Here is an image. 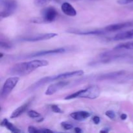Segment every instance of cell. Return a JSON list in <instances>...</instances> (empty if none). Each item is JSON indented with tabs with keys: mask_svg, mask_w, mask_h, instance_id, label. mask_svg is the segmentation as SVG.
Listing matches in <instances>:
<instances>
[{
	"mask_svg": "<svg viewBox=\"0 0 133 133\" xmlns=\"http://www.w3.org/2000/svg\"><path fill=\"white\" fill-rule=\"evenodd\" d=\"M49 62L45 60H33L14 64L9 69L8 74L14 76H25L35 70L48 66Z\"/></svg>",
	"mask_w": 133,
	"mask_h": 133,
	"instance_id": "obj_1",
	"label": "cell"
},
{
	"mask_svg": "<svg viewBox=\"0 0 133 133\" xmlns=\"http://www.w3.org/2000/svg\"><path fill=\"white\" fill-rule=\"evenodd\" d=\"M84 72L83 70H76L74 71H69V72H65L63 74H60L56 75H51V76L45 77L42 78L38 81L37 82L31 86L28 89L30 92L35 91L36 90L38 89L42 86L48 84V83H51V82L55 81H61L64 80L66 79H70V78L74 77H79L82 76L84 75Z\"/></svg>",
	"mask_w": 133,
	"mask_h": 133,
	"instance_id": "obj_2",
	"label": "cell"
},
{
	"mask_svg": "<svg viewBox=\"0 0 133 133\" xmlns=\"http://www.w3.org/2000/svg\"><path fill=\"white\" fill-rule=\"evenodd\" d=\"M101 90L98 86L94 85L88 87L84 89L80 90L77 92L73 93L72 94L66 96L65 100L74 99L77 98H86L90 99H94L99 96Z\"/></svg>",
	"mask_w": 133,
	"mask_h": 133,
	"instance_id": "obj_3",
	"label": "cell"
},
{
	"mask_svg": "<svg viewBox=\"0 0 133 133\" xmlns=\"http://www.w3.org/2000/svg\"><path fill=\"white\" fill-rule=\"evenodd\" d=\"M58 16V12L55 8L53 6L45 8L42 10V16L40 18H36L35 19H32L31 22L35 23H51L56 19Z\"/></svg>",
	"mask_w": 133,
	"mask_h": 133,
	"instance_id": "obj_4",
	"label": "cell"
},
{
	"mask_svg": "<svg viewBox=\"0 0 133 133\" xmlns=\"http://www.w3.org/2000/svg\"><path fill=\"white\" fill-rule=\"evenodd\" d=\"M17 6V2L15 0H1V19L12 15L16 10Z\"/></svg>",
	"mask_w": 133,
	"mask_h": 133,
	"instance_id": "obj_5",
	"label": "cell"
},
{
	"mask_svg": "<svg viewBox=\"0 0 133 133\" xmlns=\"http://www.w3.org/2000/svg\"><path fill=\"white\" fill-rule=\"evenodd\" d=\"M68 51V48H59L53 49H48V50H43L40 51L34 52V53H30V54L25 55H22L18 58H35V57H43L45 55H53L61 54V53H66Z\"/></svg>",
	"mask_w": 133,
	"mask_h": 133,
	"instance_id": "obj_6",
	"label": "cell"
},
{
	"mask_svg": "<svg viewBox=\"0 0 133 133\" xmlns=\"http://www.w3.org/2000/svg\"><path fill=\"white\" fill-rule=\"evenodd\" d=\"M19 78L17 76L8 78L3 85L1 91V99H6L18 84Z\"/></svg>",
	"mask_w": 133,
	"mask_h": 133,
	"instance_id": "obj_7",
	"label": "cell"
},
{
	"mask_svg": "<svg viewBox=\"0 0 133 133\" xmlns=\"http://www.w3.org/2000/svg\"><path fill=\"white\" fill-rule=\"evenodd\" d=\"M58 36V34L54 33V32H49V33H44L39 34V35H32V36H25V37L21 38V41L24 42H35L44 41V40H48L51 38L56 37Z\"/></svg>",
	"mask_w": 133,
	"mask_h": 133,
	"instance_id": "obj_8",
	"label": "cell"
},
{
	"mask_svg": "<svg viewBox=\"0 0 133 133\" xmlns=\"http://www.w3.org/2000/svg\"><path fill=\"white\" fill-rule=\"evenodd\" d=\"M69 83H70L69 81H66L63 80H61L57 82V83H53V84H51L48 87V89L45 91V94L47 95V96H51V95L55 94L56 92L61 90V89H62L64 87H67Z\"/></svg>",
	"mask_w": 133,
	"mask_h": 133,
	"instance_id": "obj_9",
	"label": "cell"
},
{
	"mask_svg": "<svg viewBox=\"0 0 133 133\" xmlns=\"http://www.w3.org/2000/svg\"><path fill=\"white\" fill-rule=\"evenodd\" d=\"M69 33L75 34L79 35H101L106 33L105 29H95V30H81L77 29H70L67 31Z\"/></svg>",
	"mask_w": 133,
	"mask_h": 133,
	"instance_id": "obj_10",
	"label": "cell"
},
{
	"mask_svg": "<svg viewBox=\"0 0 133 133\" xmlns=\"http://www.w3.org/2000/svg\"><path fill=\"white\" fill-rule=\"evenodd\" d=\"M131 27H133V21H129V22L109 25L105 27L104 29L107 32H115V31H118L119 30L123 29H127Z\"/></svg>",
	"mask_w": 133,
	"mask_h": 133,
	"instance_id": "obj_11",
	"label": "cell"
},
{
	"mask_svg": "<svg viewBox=\"0 0 133 133\" xmlns=\"http://www.w3.org/2000/svg\"><path fill=\"white\" fill-rule=\"evenodd\" d=\"M61 10L64 14L68 16H75L77 14L76 10L68 2L62 3L61 5Z\"/></svg>",
	"mask_w": 133,
	"mask_h": 133,
	"instance_id": "obj_12",
	"label": "cell"
},
{
	"mask_svg": "<svg viewBox=\"0 0 133 133\" xmlns=\"http://www.w3.org/2000/svg\"><path fill=\"white\" fill-rule=\"evenodd\" d=\"M70 116L73 119H75L76 121H84L86 119L90 116V114L87 111H77V112H74L70 114Z\"/></svg>",
	"mask_w": 133,
	"mask_h": 133,
	"instance_id": "obj_13",
	"label": "cell"
},
{
	"mask_svg": "<svg viewBox=\"0 0 133 133\" xmlns=\"http://www.w3.org/2000/svg\"><path fill=\"white\" fill-rule=\"evenodd\" d=\"M31 102L30 101H27V102L25 103L24 104H23L22 105H21L20 107H19L18 108H17L16 110H14L12 112V114L10 115V118L12 119H14V118H16L18 117H19V116L22 115L27 109H28L29 106Z\"/></svg>",
	"mask_w": 133,
	"mask_h": 133,
	"instance_id": "obj_14",
	"label": "cell"
},
{
	"mask_svg": "<svg viewBox=\"0 0 133 133\" xmlns=\"http://www.w3.org/2000/svg\"><path fill=\"white\" fill-rule=\"evenodd\" d=\"M132 38H133V29L124 32H119L112 38L114 40H123Z\"/></svg>",
	"mask_w": 133,
	"mask_h": 133,
	"instance_id": "obj_15",
	"label": "cell"
},
{
	"mask_svg": "<svg viewBox=\"0 0 133 133\" xmlns=\"http://www.w3.org/2000/svg\"><path fill=\"white\" fill-rule=\"evenodd\" d=\"M1 126L2 127H5L8 130L12 132H20L21 131L18 128H17L16 126H14V125L12 123H10V122L8 121L7 119H3V121L1 123Z\"/></svg>",
	"mask_w": 133,
	"mask_h": 133,
	"instance_id": "obj_16",
	"label": "cell"
},
{
	"mask_svg": "<svg viewBox=\"0 0 133 133\" xmlns=\"http://www.w3.org/2000/svg\"><path fill=\"white\" fill-rule=\"evenodd\" d=\"M27 115H28V116L30 117V118L36 119V122H41L44 120V118L42 116L41 114L34 110H31L27 112Z\"/></svg>",
	"mask_w": 133,
	"mask_h": 133,
	"instance_id": "obj_17",
	"label": "cell"
},
{
	"mask_svg": "<svg viewBox=\"0 0 133 133\" xmlns=\"http://www.w3.org/2000/svg\"><path fill=\"white\" fill-rule=\"evenodd\" d=\"M114 49H125V50H133V41L121 44L116 46Z\"/></svg>",
	"mask_w": 133,
	"mask_h": 133,
	"instance_id": "obj_18",
	"label": "cell"
},
{
	"mask_svg": "<svg viewBox=\"0 0 133 133\" xmlns=\"http://www.w3.org/2000/svg\"><path fill=\"white\" fill-rule=\"evenodd\" d=\"M28 132L31 133H36V132H52L53 131L51 130L48 129H39L36 128L33 126H29L28 127Z\"/></svg>",
	"mask_w": 133,
	"mask_h": 133,
	"instance_id": "obj_19",
	"label": "cell"
},
{
	"mask_svg": "<svg viewBox=\"0 0 133 133\" xmlns=\"http://www.w3.org/2000/svg\"><path fill=\"white\" fill-rule=\"evenodd\" d=\"M0 46L1 48H3L5 49H11L12 45L10 42H9L7 40H3V39L1 38V42H0Z\"/></svg>",
	"mask_w": 133,
	"mask_h": 133,
	"instance_id": "obj_20",
	"label": "cell"
},
{
	"mask_svg": "<svg viewBox=\"0 0 133 133\" xmlns=\"http://www.w3.org/2000/svg\"><path fill=\"white\" fill-rule=\"evenodd\" d=\"M51 0H35L34 1V3L36 6H39V7H41V6H45L48 3H49V2Z\"/></svg>",
	"mask_w": 133,
	"mask_h": 133,
	"instance_id": "obj_21",
	"label": "cell"
},
{
	"mask_svg": "<svg viewBox=\"0 0 133 133\" xmlns=\"http://www.w3.org/2000/svg\"><path fill=\"white\" fill-rule=\"evenodd\" d=\"M105 115L111 119H114L116 117V114L115 112H114L113 110H107L105 112Z\"/></svg>",
	"mask_w": 133,
	"mask_h": 133,
	"instance_id": "obj_22",
	"label": "cell"
},
{
	"mask_svg": "<svg viewBox=\"0 0 133 133\" xmlns=\"http://www.w3.org/2000/svg\"><path fill=\"white\" fill-rule=\"evenodd\" d=\"M51 109L52 110V111L55 113H58V114H61L62 113V110H61V108L58 106H57V105H51Z\"/></svg>",
	"mask_w": 133,
	"mask_h": 133,
	"instance_id": "obj_23",
	"label": "cell"
},
{
	"mask_svg": "<svg viewBox=\"0 0 133 133\" xmlns=\"http://www.w3.org/2000/svg\"><path fill=\"white\" fill-rule=\"evenodd\" d=\"M61 126L62 127V128L64 130L66 131H68V130H71L73 128V125L70 123H68V122H62L61 123Z\"/></svg>",
	"mask_w": 133,
	"mask_h": 133,
	"instance_id": "obj_24",
	"label": "cell"
},
{
	"mask_svg": "<svg viewBox=\"0 0 133 133\" xmlns=\"http://www.w3.org/2000/svg\"><path fill=\"white\" fill-rule=\"evenodd\" d=\"M118 3L119 5H127L133 3V0H118Z\"/></svg>",
	"mask_w": 133,
	"mask_h": 133,
	"instance_id": "obj_25",
	"label": "cell"
},
{
	"mask_svg": "<svg viewBox=\"0 0 133 133\" xmlns=\"http://www.w3.org/2000/svg\"><path fill=\"white\" fill-rule=\"evenodd\" d=\"M92 120H93L94 123L96 125L99 124V123H100V122H101L100 118L99 116H94L93 118H92Z\"/></svg>",
	"mask_w": 133,
	"mask_h": 133,
	"instance_id": "obj_26",
	"label": "cell"
},
{
	"mask_svg": "<svg viewBox=\"0 0 133 133\" xmlns=\"http://www.w3.org/2000/svg\"><path fill=\"white\" fill-rule=\"evenodd\" d=\"M127 118V115L126 114H121L120 118L122 119V120H125Z\"/></svg>",
	"mask_w": 133,
	"mask_h": 133,
	"instance_id": "obj_27",
	"label": "cell"
},
{
	"mask_svg": "<svg viewBox=\"0 0 133 133\" xmlns=\"http://www.w3.org/2000/svg\"><path fill=\"white\" fill-rule=\"evenodd\" d=\"M74 131H75V132H77V133L82 132V130L80 128H79V127H76V128H75Z\"/></svg>",
	"mask_w": 133,
	"mask_h": 133,
	"instance_id": "obj_28",
	"label": "cell"
},
{
	"mask_svg": "<svg viewBox=\"0 0 133 133\" xmlns=\"http://www.w3.org/2000/svg\"><path fill=\"white\" fill-rule=\"evenodd\" d=\"M109 131V129L107 128H105V129H103L101 131H100V132H108Z\"/></svg>",
	"mask_w": 133,
	"mask_h": 133,
	"instance_id": "obj_29",
	"label": "cell"
},
{
	"mask_svg": "<svg viewBox=\"0 0 133 133\" xmlns=\"http://www.w3.org/2000/svg\"><path fill=\"white\" fill-rule=\"evenodd\" d=\"M70 1H79V0H70Z\"/></svg>",
	"mask_w": 133,
	"mask_h": 133,
	"instance_id": "obj_30",
	"label": "cell"
}]
</instances>
